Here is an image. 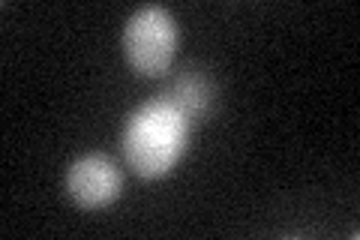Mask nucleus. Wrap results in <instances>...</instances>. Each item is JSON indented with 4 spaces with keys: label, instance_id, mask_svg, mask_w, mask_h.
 Listing matches in <instances>:
<instances>
[{
    "label": "nucleus",
    "instance_id": "obj_4",
    "mask_svg": "<svg viewBox=\"0 0 360 240\" xmlns=\"http://www.w3.org/2000/svg\"><path fill=\"white\" fill-rule=\"evenodd\" d=\"M162 96L193 123V120H205L210 114L213 102H217V87H213L210 75L205 70H186L168 84Z\"/></svg>",
    "mask_w": 360,
    "mask_h": 240
},
{
    "label": "nucleus",
    "instance_id": "obj_1",
    "mask_svg": "<svg viewBox=\"0 0 360 240\" xmlns=\"http://www.w3.org/2000/svg\"><path fill=\"white\" fill-rule=\"evenodd\" d=\"M189 120L165 96L139 106L123 130V156L139 177L156 180L168 175L186 151Z\"/></svg>",
    "mask_w": 360,
    "mask_h": 240
},
{
    "label": "nucleus",
    "instance_id": "obj_2",
    "mask_svg": "<svg viewBox=\"0 0 360 240\" xmlns=\"http://www.w3.org/2000/svg\"><path fill=\"white\" fill-rule=\"evenodd\" d=\"M177 25L162 6H141L123 27V51L135 72L162 75L177 51Z\"/></svg>",
    "mask_w": 360,
    "mask_h": 240
},
{
    "label": "nucleus",
    "instance_id": "obj_3",
    "mask_svg": "<svg viewBox=\"0 0 360 240\" xmlns=\"http://www.w3.org/2000/svg\"><path fill=\"white\" fill-rule=\"evenodd\" d=\"M123 189L120 168L115 159L105 153H87L78 156L75 163L66 168V192L70 198L84 210H99L115 204Z\"/></svg>",
    "mask_w": 360,
    "mask_h": 240
}]
</instances>
